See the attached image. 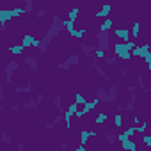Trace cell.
<instances>
[{"instance_id":"obj_6","label":"cell","mask_w":151,"mask_h":151,"mask_svg":"<svg viewBox=\"0 0 151 151\" xmlns=\"http://www.w3.org/2000/svg\"><path fill=\"white\" fill-rule=\"evenodd\" d=\"M114 36L117 39H121V43H128L132 32H130V29H114Z\"/></svg>"},{"instance_id":"obj_24","label":"cell","mask_w":151,"mask_h":151,"mask_svg":"<svg viewBox=\"0 0 151 151\" xmlns=\"http://www.w3.org/2000/svg\"><path fill=\"white\" fill-rule=\"evenodd\" d=\"M66 62H68L69 66H75V64H78V62H80V57H78L77 53H71L69 57H66Z\"/></svg>"},{"instance_id":"obj_12","label":"cell","mask_w":151,"mask_h":151,"mask_svg":"<svg viewBox=\"0 0 151 151\" xmlns=\"http://www.w3.org/2000/svg\"><path fill=\"white\" fill-rule=\"evenodd\" d=\"M80 50H82L87 57H93L94 52L98 50V45H86V43H80Z\"/></svg>"},{"instance_id":"obj_47","label":"cell","mask_w":151,"mask_h":151,"mask_svg":"<svg viewBox=\"0 0 151 151\" xmlns=\"http://www.w3.org/2000/svg\"><path fill=\"white\" fill-rule=\"evenodd\" d=\"M126 139H128V137L124 135V132H121V133L117 135V140H119V142H123V140H126Z\"/></svg>"},{"instance_id":"obj_39","label":"cell","mask_w":151,"mask_h":151,"mask_svg":"<svg viewBox=\"0 0 151 151\" xmlns=\"http://www.w3.org/2000/svg\"><path fill=\"white\" fill-rule=\"evenodd\" d=\"M2 142H4V144H11V142H13V137H11L9 133H2Z\"/></svg>"},{"instance_id":"obj_22","label":"cell","mask_w":151,"mask_h":151,"mask_svg":"<svg viewBox=\"0 0 151 151\" xmlns=\"http://www.w3.org/2000/svg\"><path fill=\"white\" fill-rule=\"evenodd\" d=\"M69 36H71V37H75V39H82V37L86 36V27H84V29H75Z\"/></svg>"},{"instance_id":"obj_26","label":"cell","mask_w":151,"mask_h":151,"mask_svg":"<svg viewBox=\"0 0 151 151\" xmlns=\"http://www.w3.org/2000/svg\"><path fill=\"white\" fill-rule=\"evenodd\" d=\"M53 105L57 107L59 114H64V112H66V110L62 109V98H60V96H55V98H53Z\"/></svg>"},{"instance_id":"obj_41","label":"cell","mask_w":151,"mask_h":151,"mask_svg":"<svg viewBox=\"0 0 151 151\" xmlns=\"http://www.w3.org/2000/svg\"><path fill=\"white\" fill-rule=\"evenodd\" d=\"M142 142H144L147 147H151V135H142Z\"/></svg>"},{"instance_id":"obj_53","label":"cell","mask_w":151,"mask_h":151,"mask_svg":"<svg viewBox=\"0 0 151 151\" xmlns=\"http://www.w3.org/2000/svg\"><path fill=\"white\" fill-rule=\"evenodd\" d=\"M149 94H151V91H149Z\"/></svg>"},{"instance_id":"obj_18","label":"cell","mask_w":151,"mask_h":151,"mask_svg":"<svg viewBox=\"0 0 151 151\" xmlns=\"http://www.w3.org/2000/svg\"><path fill=\"white\" fill-rule=\"evenodd\" d=\"M22 109L23 110H37L39 109V103L36 100H29V101H23L22 103Z\"/></svg>"},{"instance_id":"obj_21","label":"cell","mask_w":151,"mask_h":151,"mask_svg":"<svg viewBox=\"0 0 151 151\" xmlns=\"http://www.w3.org/2000/svg\"><path fill=\"white\" fill-rule=\"evenodd\" d=\"M78 13H80V7H73V9H69V13H68V20L75 23V20L78 18Z\"/></svg>"},{"instance_id":"obj_32","label":"cell","mask_w":151,"mask_h":151,"mask_svg":"<svg viewBox=\"0 0 151 151\" xmlns=\"http://www.w3.org/2000/svg\"><path fill=\"white\" fill-rule=\"evenodd\" d=\"M64 30H68L69 34L75 30V23L73 22H69V20H64Z\"/></svg>"},{"instance_id":"obj_46","label":"cell","mask_w":151,"mask_h":151,"mask_svg":"<svg viewBox=\"0 0 151 151\" xmlns=\"http://www.w3.org/2000/svg\"><path fill=\"white\" fill-rule=\"evenodd\" d=\"M43 100H45V96H43V93H39V94L36 96V101H37V103L41 105V103H43Z\"/></svg>"},{"instance_id":"obj_52","label":"cell","mask_w":151,"mask_h":151,"mask_svg":"<svg viewBox=\"0 0 151 151\" xmlns=\"http://www.w3.org/2000/svg\"><path fill=\"white\" fill-rule=\"evenodd\" d=\"M147 69H149V71H151V64H147Z\"/></svg>"},{"instance_id":"obj_11","label":"cell","mask_w":151,"mask_h":151,"mask_svg":"<svg viewBox=\"0 0 151 151\" xmlns=\"http://www.w3.org/2000/svg\"><path fill=\"white\" fill-rule=\"evenodd\" d=\"M36 41H37V39H36L32 34H23V37H22V46H23V48H30V46L34 48V43H36Z\"/></svg>"},{"instance_id":"obj_14","label":"cell","mask_w":151,"mask_h":151,"mask_svg":"<svg viewBox=\"0 0 151 151\" xmlns=\"http://www.w3.org/2000/svg\"><path fill=\"white\" fill-rule=\"evenodd\" d=\"M93 68H94V69H96V73H98V75H100V77H101V78H103V80H107V82H109V80H110V77H109V75H107V73H105V69H103V68H101V66H100V64H98V60H96V59H94V55H93Z\"/></svg>"},{"instance_id":"obj_4","label":"cell","mask_w":151,"mask_h":151,"mask_svg":"<svg viewBox=\"0 0 151 151\" xmlns=\"http://www.w3.org/2000/svg\"><path fill=\"white\" fill-rule=\"evenodd\" d=\"M96 39H98V48L100 50H103V52H107L109 48H110V37H109V32H96Z\"/></svg>"},{"instance_id":"obj_42","label":"cell","mask_w":151,"mask_h":151,"mask_svg":"<svg viewBox=\"0 0 151 151\" xmlns=\"http://www.w3.org/2000/svg\"><path fill=\"white\" fill-rule=\"evenodd\" d=\"M101 57H105V52H103V50H100V48H98V50H96V52H94V59H96V60H98V59H101Z\"/></svg>"},{"instance_id":"obj_9","label":"cell","mask_w":151,"mask_h":151,"mask_svg":"<svg viewBox=\"0 0 151 151\" xmlns=\"http://www.w3.org/2000/svg\"><path fill=\"white\" fill-rule=\"evenodd\" d=\"M96 135H98L96 130H82V132H80V146H86L87 140H89L91 137H96Z\"/></svg>"},{"instance_id":"obj_15","label":"cell","mask_w":151,"mask_h":151,"mask_svg":"<svg viewBox=\"0 0 151 151\" xmlns=\"http://www.w3.org/2000/svg\"><path fill=\"white\" fill-rule=\"evenodd\" d=\"M98 103H100V100H93V101H87V103H86V105H84V107L80 109V112H82V114L86 116V114L93 112V110H94V109L98 107Z\"/></svg>"},{"instance_id":"obj_1","label":"cell","mask_w":151,"mask_h":151,"mask_svg":"<svg viewBox=\"0 0 151 151\" xmlns=\"http://www.w3.org/2000/svg\"><path fill=\"white\" fill-rule=\"evenodd\" d=\"M22 14H25L23 6L22 7H14V9H0V30H6L7 22L13 20V18H18Z\"/></svg>"},{"instance_id":"obj_7","label":"cell","mask_w":151,"mask_h":151,"mask_svg":"<svg viewBox=\"0 0 151 151\" xmlns=\"http://www.w3.org/2000/svg\"><path fill=\"white\" fill-rule=\"evenodd\" d=\"M23 62H25V66H27L30 71H37V69H39V62H37V59H36L34 55L23 57Z\"/></svg>"},{"instance_id":"obj_48","label":"cell","mask_w":151,"mask_h":151,"mask_svg":"<svg viewBox=\"0 0 151 151\" xmlns=\"http://www.w3.org/2000/svg\"><path fill=\"white\" fill-rule=\"evenodd\" d=\"M133 124H135V126H139V124H140V117H139L137 114L133 116Z\"/></svg>"},{"instance_id":"obj_31","label":"cell","mask_w":151,"mask_h":151,"mask_svg":"<svg viewBox=\"0 0 151 151\" xmlns=\"http://www.w3.org/2000/svg\"><path fill=\"white\" fill-rule=\"evenodd\" d=\"M78 107H80V105H77V103H75V101H73V103H69V105H68V109H66V110H68L69 114H73V116H77V112L80 110Z\"/></svg>"},{"instance_id":"obj_25","label":"cell","mask_w":151,"mask_h":151,"mask_svg":"<svg viewBox=\"0 0 151 151\" xmlns=\"http://www.w3.org/2000/svg\"><path fill=\"white\" fill-rule=\"evenodd\" d=\"M109 94H110L112 103H117V86H110L109 87Z\"/></svg>"},{"instance_id":"obj_51","label":"cell","mask_w":151,"mask_h":151,"mask_svg":"<svg viewBox=\"0 0 151 151\" xmlns=\"http://www.w3.org/2000/svg\"><path fill=\"white\" fill-rule=\"evenodd\" d=\"M75 151H86V146H78L77 149H75Z\"/></svg>"},{"instance_id":"obj_30","label":"cell","mask_w":151,"mask_h":151,"mask_svg":"<svg viewBox=\"0 0 151 151\" xmlns=\"http://www.w3.org/2000/svg\"><path fill=\"white\" fill-rule=\"evenodd\" d=\"M32 7H34V0H25V2H23L25 14H30V13H32Z\"/></svg>"},{"instance_id":"obj_29","label":"cell","mask_w":151,"mask_h":151,"mask_svg":"<svg viewBox=\"0 0 151 151\" xmlns=\"http://www.w3.org/2000/svg\"><path fill=\"white\" fill-rule=\"evenodd\" d=\"M123 123H124V121H123V116H121L119 112L114 114V126H116V128H123Z\"/></svg>"},{"instance_id":"obj_27","label":"cell","mask_w":151,"mask_h":151,"mask_svg":"<svg viewBox=\"0 0 151 151\" xmlns=\"http://www.w3.org/2000/svg\"><path fill=\"white\" fill-rule=\"evenodd\" d=\"M75 103H77V105H86L87 103V100H86V96L82 94V93H77V94H75Z\"/></svg>"},{"instance_id":"obj_45","label":"cell","mask_w":151,"mask_h":151,"mask_svg":"<svg viewBox=\"0 0 151 151\" xmlns=\"http://www.w3.org/2000/svg\"><path fill=\"white\" fill-rule=\"evenodd\" d=\"M20 109H22V105H18V103H13V105L9 107V110H11V112H18Z\"/></svg>"},{"instance_id":"obj_44","label":"cell","mask_w":151,"mask_h":151,"mask_svg":"<svg viewBox=\"0 0 151 151\" xmlns=\"http://www.w3.org/2000/svg\"><path fill=\"white\" fill-rule=\"evenodd\" d=\"M45 14H46V11H45V9H39V11L36 13V18L41 20V18H45Z\"/></svg>"},{"instance_id":"obj_2","label":"cell","mask_w":151,"mask_h":151,"mask_svg":"<svg viewBox=\"0 0 151 151\" xmlns=\"http://www.w3.org/2000/svg\"><path fill=\"white\" fill-rule=\"evenodd\" d=\"M137 45L128 41V43H116L114 45V55L123 59V60H130L132 59V50L135 48Z\"/></svg>"},{"instance_id":"obj_40","label":"cell","mask_w":151,"mask_h":151,"mask_svg":"<svg viewBox=\"0 0 151 151\" xmlns=\"http://www.w3.org/2000/svg\"><path fill=\"white\" fill-rule=\"evenodd\" d=\"M105 60H107L109 66H114V64L117 62V57H114V55H112V57H105Z\"/></svg>"},{"instance_id":"obj_38","label":"cell","mask_w":151,"mask_h":151,"mask_svg":"<svg viewBox=\"0 0 151 151\" xmlns=\"http://www.w3.org/2000/svg\"><path fill=\"white\" fill-rule=\"evenodd\" d=\"M62 121H64V114H57V116L53 117V121H52V123L57 126V124H59V123H62Z\"/></svg>"},{"instance_id":"obj_33","label":"cell","mask_w":151,"mask_h":151,"mask_svg":"<svg viewBox=\"0 0 151 151\" xmlns=\"http://www.w3.org/2000/svg\"><path fill=\"white\" fill-rule=\"evenodd\" d=\"M135 130H137V133H144L147 130V121H142L139 126H135Z\"/></svg>"},{"instance_id":"obj_3","label":"cell","mask_w":151,"mask_h":151,"mask_svg":"<svg viewBox=\"0 0 151 151\" xmlns=\"http://www.w3.org/2000/svg\"><path fill=\"white\" fill-rule=\"evenodd\" d=\"M18 69H20V64H18L14 59H11V60L6 64V71H4V75H6V84H11V82H13V75H14Z\"/></svg>"},{"instance_id":"obj_20","label":"cell","mask_w":151,"mask_h":151,"mask_svg":"<svg viewBox=\"0 0 151 151\" xmlns=\"http://www.w3.org/2000/svg\"><path fill=\"white\" fill-rule=\"evenodd\" d=\"M23 52H25V48L22 45H11L9 46V53H13V55H23Z\"/></svg>"},{"instance_id":"obj_36","label":"cell","mask_w":151,"mask_h":151,"mask_svg":"<svg viewBox=\"0 0 151 151\" xmlns=\"http://www.w3.org/2000/svg\"><path fill=\"white\" fill-rule=\"evenodd\" d=\"M57 68H59V69H62V71H69V69H71V66H69V64H68L66 60L59 62V64H57Z\"/></svg>"},{"instance_id":"obj_43","label":"cell","mask_w":151,"mask_h":151,"mask_svg":"<svg viewBox=\"0 0 151 151\" xmlns=\"http://www.w3.org/2000/svg\"><path fill=\"white\" fill-rule=\"evenodd\" d=\"M128 73H130V69H128V68H121V69H119V75H121L123 78H126V77H128Z\"/></svg>"},{"instance_id":"obj_35","label":"cell","mask_w":151,"mask_h":151,"mask_svg":"<svg viewBox=\"0 0 151 151\" xmlns=\"http://www.w3.org/2000/svg\"><path fill=\"white\" fill-rule=\"evenodd\" d=\"M105 139H107V142H109V144H114V142H117V135H114V133H110V132L105 135Z\"/></svg>"},{"instance_id":"obj_16","label":"cell","mask_w":151,"mask_h":151,"mask_svg":"<svg viewBox=\"0 0 151 151\" xmlns=\"http://www.w3.org/2000/svg\"><path fill=\"white\" fill-rule=\"evenodd\" d=\"M137 82H139V84H137V89H140L144 94H147V93L151 91V87H147V86H146V82H144L142 73H139V75H137Z\"/></svg>"},{"instance_id":"obj_23","label":"cell","mask_w":151,"mask_h":151,"mask_svg":"<svg viewBox=\"0 0 151 151\" xmlns=\"http://www.w3.org/2000/svg\"><path fill=\"white\" fill-rule=\"evenodd\" d=\"M130 32H132V37H133V39H137V37L140 36V23H139V22H135V23L132 25V30H130Z\"/></svg>"},{"instance_id":"obj_8","label":"cell","mask_w":151,"mask_h":151,"mask_svg":"<svg viewBox=\"0 0 151 151\" xmlns=\"http://www.w3.org/2000/svg\"><path fill=\"white\" fill-rule=\"evenodd\" d=\"M94 94H96V100H100V101H105V103H109V101H112L110 100V94H109V91H105V87H98L96 91H94Z\"/></svg>"},{"instance_id":"obj_28","label":"cell","mask_w":151,"mask_h":151,"mask_svg":"<svg viewBox=\"0 0 151 151\" xmlns=\"http://www.w3.org/2000/svg\"><path fill=\"white\" fill-rule=\"evenodd\" d=\"M107 119H109V116H107L105 112H101V114H98V116L94 117V123H96V124H103V123H107Z\"/></svg>"},{"instance_id":"obj_50","label":"cell","mask_w":151,"mask_h":151,"mask_svg":"<svg viewBox=\"0 0 151 151\" xmlns=\"http://www.w3.org/2000/svg\"><path fill=\"white\" fill-rule=\"evenodd\" d=\"M45 128H46V130H52V128H55V124H53V123H46Z\"/></svg>"},{"instance_id":"obj_10","label":"cell","mask_w":151,"mask_h":151,"mask_svg":"<svg viewBox=\"0 0 151 151\" xmlns=\"http://www.w3.org/2000/svg\"><path fill=\"white\" fill-rule=\"evenodd\" d=\"M110 11H112V4H103V6L98 9L96 16H98V18H103V20H107V18H109V14H110Z\"/></svg>"},{"instance_id":"obj_19","label":"cell","mask_w":151,"mask_h":151,"mask_svg":"<svg viewBox=\"0 0 151 151\" xmlns=\"http://www.w3.org/2000/svg\"><path fill=\"white\" fill-rule=\"evenodd\" d=\"M112 27H114V20L107 18V20H103V23L100 25V32H109Z\"/></svg>"},{"instance_id":"obj_5","label":"cell","mask_w":151,"mask_h":151,"mask_svg":"<svg viewBox=\"0 0 151 151\" xmlns=\"http://www.w3.org/2000/svg\"><path fill=\"white\" fill-rule=\"evenodd\" d=\"M149 48H151V46H149V43H144L142 46H139V45H137V46L132 50V57H142V59H144V57L151 52Z\"/></svg>"},{"instance_id":"obj_13","label":"cell","mask_w":151,"mask_h":151,"mask_svg":"<svg viewBox=\"0 0 151 151\" xmlns=\"http://www.w3.org/2000/svg\"><path fill=\"white\" fill-rule=\"evenodd\" d=\"M32 84H27V86H13V91L16 94H30L32 93Z\"/></svg>"},{"instance_id":"obj_17","label":"cell","mask_w":151,"mask_h":151,"mask_svg":"<svg viewBox=\"0 0 151 151\" xmlns=\"http://www.w3.org/2000/svg\"><path fill=\"white\" fill-rule=\"evenodd\" d=\"M121 147H123V151H137V144H135V140H132V139L123 140V142H121Z\"/></svg>"},{"instance_id":"obj_37","label":"cell","mask_w":151,"mask_h":151,"mask_svg":"<svg viewBox=\"0 0 151 151\" xmlns=\"http://www.w3.org/2000/svg\"><path fill=\"white\" fill-rule=\"evenodd\" d=\"M135 133H137V130H135V126H130L128 130H124V135H126L128 139H132V137H133Z\"/></svg>"},{"instance_id":"obj_49","label":"cell","mask_w":151,"mask_h":151,"mask_svg":"<svg viewBox=\"0 0 151 151\" xmlns=\"http://www.w3.org/2000/svg\"><path fill=\"white\" fill-rule=\"evenodd\" d=\"M16 149H18V151H25V144H23V142H18Z\"/></svg>"},{"instance_id":"obj_34","label":"cell","mask_w":151,"mask_h":151,"mask_svg":"<svg viewBox=\"0 0 151 151\" xmlns=\"http://www.w3.org/2000/svg\"><path fill=\"white\" fill-rule=\"evenodd\" d=\"M71 116H73V114H69L68 110L64 112V123H66V128H71Z\"/></svg>"}]
</instances>
